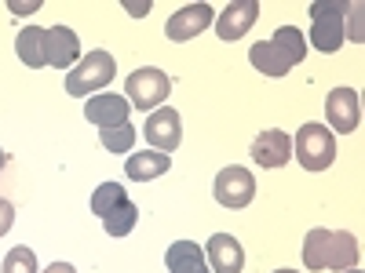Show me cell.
<instances>
[{"label":"cell","instance_id":"obj_26","mask_svg":"<svg viewBox=\"0 0 365 273\" xmlns=\"http://www.w3.org/2000/svg\"><path fill=\"white\" fill-rule=\"evenodd\" d=\"M8 164V154H4V149H0V168H4Z\"/></svg>","mask_w":365,"mask_h":273},{"label":"cell","instance_id":"obj_21","mask_svg":"<svg viewBox=\"0 0 365 273\" xmlns=\"http://www.w3.org/2000/svg\"><path fill=\"white\" fill-rule=\"evenodd\" d=\"M270 41L278 44V48H282V51L292 58L296 66L303 63V55H307V37H303L296 26H278V29H274V37H270Z\"/></svg>","mask_w":365,"mask_h":273},{"label":"cell","instance_id":"obj_22","mask_svg":"<svg viewBox=\"0 0 365 273\" xmlns=\"http://www.w3.org/2000/svg\"><path fill=\"white\" fill-rule=\"evenodd\" d=\"M125 200H128L125 186H117V182H103V186L91 193V211H96L99 219H106L110 211H113L117 204H125Z\"/></svg>","mask_w":365,"mask_h":273},{"label":"cell","instance_id":"obj_4","mask_svg":"<svg viewBox=\"0 0 365 273\" xmlns=\"http://www.w3.org/2000/svg\"><path fill=\"white\" fill-rule=\"evenodd\" d=\"M344 11H351V4H332V0H318L311 4V18H314V29H311V44L325 55L340 51L347 33H344Z\"/></svg>","mask_w":365,"mask_h":273},{"label":"cell","instance_id":"obj_14","mask_svg":"<svg viewBox=\"0 0 365 273\" xmlns=\"http://www.w3.org/2000/svg\"><path fill=\"white\" fill-rule=\"evenodd\" d=\"M358 237L351 230H329V248H325V269H354L358 266Z\"/></svg>","mask_w":365,"mask_h":273},{"label":"cell","instance_id":"obj_25","mask_svg":"<svg viewBox=\"0 0 365 273\" xmlns=\"http://www.w3.org/2000/svg\"><path fill=\"white\" fill-rule=\"evenodd\" d=\"M44 273H77V269H73L70 262H51V266H48Z\"/></svg>","mask_w":365,"mask_h":273},{"label":"cell","instance_id":"obj_20","mask_svg":"<svg viewBox=\"0 0 365 273\" xmlns=\"http://www.w3.org/2000/svg\"><path fill=\"white\" fill-rule=\"evenodd\" d=\"M135 223H139V208L132 204V200H125V204H117L110 215L103 219V226H106V233L110 237H125V233H132L135 230Z\"/></svg>","mask_w":365,"mask_h":273},{"label":"cell","instance_id":"obj_6","mask_svg":"<svg viewBox=\"0 0 365 273\" xmlns=\"http://www.w3.org/2000/svg\"><path fill=\"white\" fill-rule=\"evenodd\" d=\"M252 164L259 168H282L292 161V135L282 132V128H263L256 139H252V149H249Z\"/></svg>","mask_w":365,"mask_h":273},{"label":"cell","instance_id":"obj_11","mask_svg":"<svg viewBox=\"0 0 365 273\" xmlns=\"http://www.w3.org/2000/svg\"><path fill=\"white\" fill-rule=\"evenodd\" d=\"M128 113H132V102L125 95H110V91H99V95H91L84 102V117H88V124H96V128L125 124Z\"/></svg>","mask_w":365,"mask_h":273},{"label":"cell","instance_id":"obj_16","mask_svg":"<svg viewBox=\"0 0 365 273\" xmlns=\"http://www.w3.org/2000/svg\"><path fill=\"white\" fill-rule=\"evenodd\" d=\"M249 63L263 73V77H285L296 63L292 58L274 44V41H259V44H252V51H249Z\"/></svg>","mask_w":365,"mask_h":273},{"label":"cell","instance_id":"obj_9","mask_svg":"<svg viewBox=\"0 0 365 273\" xmlns=\"http://www.w3.org/2000/svg\"><path fill=\"white\" fill-rule=\"evenodd\" d=\"M146 142L154 149H161V154H172L182 142V117L172 106H158L146 117Z\"/></svg>","mask_w":365,"mask_h":273},{"label":"cell","instance_id":"obj_3","mask_svg":"<svg viewBox=\"0 0 365 273\" xmlns=\"http://www.w3.org/2000/svg\"><path fill=\"white\" fill-rule=\"evenodd\" d=\"M168 91H172V80H168V73L165 70H158V66H143V70H135V73H128V80H125V99L135 106V109H150L154 113L165 99H168Z\"/></svg>","mask_w":365,"mask_h":273},{"label":"cell","instance_id":"obj_17","mask_svg":"<svg viewBox=\"0 0 365 273\" xmlns=\"http://www.w3.org/2000/svg\"><path fill=\"white\" fill-rule=\"evenodd\" d=\"M168 168H172V157L161 154V149H139V154H132L128 164H125V171H128L132 182H150V178L165 175Z\"/></svg>","mask_w":365,"mask_h":273},{"label":"cell","instance_id":"obj_10","mask_svg":"<svg viewBox=\"0 0 365 273\" xmlns=\"http://www.w3.org/2000/svg\"><path fill=\"white\" fill-rule=\"evenodd\" d=\"M259 18V0H230L216 18V33L220 41H241L252 29V22Z\"/></svg>","mask_w":365,"mask_h":273},{"label":"cell","instance_id":"obj_1","mask_svg":"<svg viewBox=\"0 0 365 273\" xmlns=\"http://www.w3.org/2000/svg\"><path fill=\"white\" fill-rule=\"evenodd\" d=\"M113 77H117V63H113V55H110V51H103V48H96V51H88V55L81 58V63L66 73V91H70V95L88 99V95H96V91H103Z\"/></svg>","mask_w":365,"mask_h":273},{"label":"cell","instance_id":"obj_5","mask_svg":"<svg viewBox=\"0 0 365 273\" xmlns=\"http://www.w3.org/2000/svg\"><path fill=\"white\" fill-rule=\"evenodd\" d=\"M252 197H256V178H252L249 168L230 164V168H223V171L216 175V200H220L223 208H230V211L249 208Z\"/></svg>","mask_w":365,"mask_h":273},{"label":"cell","instance_id":"obj_7","mask_svg":"<svg viewBox=\"0 0 365 273\" xmlns=\"http://www.w3.org/2000/svg\"><path fill=\"white\" fill-rule=\"evenodd\" d=\"M81 63V41L70 26H51L44 29V66L55 70H73Z\"/></svg>","mask_w":365,"mask_h":273},{"label":"cell","instance_id":"obj_19","mask_svg":"<svg viewBox=\"0 0 365 273\" xmlns=\"http://www.w3.org/2000/svg\"><path fill=\"white\" fill-rule=\"evenodd\" d=\"M99 139H103V146L110 149V154H132V146L139 139V128L125 120V124H113V128H99Z\"/></svg>","mask_w":365,"mask_h":273},{"label":"cell","instance_id":"obj_2","mask_svg":"<svg viewBox=\"0 0 365 273\" xmlns=\"http://www.w3.org/2000/svg\"><path fill=\"white\" fill-rule=\"evenodd\" d=\"M292 154L307 171H325L336 161V139H332V132L322 128V124H303L292 139Z\"/></svg>","mask_w":365,"mask_h":273},{"label":"cell","instance_id":"obj_12","mask_svg":"<svg viewBox=\"0 0 365 273\" xmlns=\"http://www.w3.org/2000/svg\"><path fill=\"white\" fill-rule=\"evenodd\" d=\"M208 26H212V8L208 4H187L165 22V33H168V41L182 44V41H194L197 33H205Z\"/></svg>","mask_w":365,"mask_h":273},{"label":"cell","instance_id":"obj_27","mask_svg":"<svg viewBox=\"0 0 365 273\" xmlns=\"http://www.w3.org/2000/svg\"><path fill=\"white\" fill-rule=\"evenodd\" d=\"M274 273H296V269H274Z\"/></svg>","mask_w":365,"mask_h":273},{"label":"cell","instance_id":"obj_8","mask_svg":"<svg viewBox=\"0 0 365 273\" xmlns=\"http://www.w3.org/2000/svg\"><path fill=\"white\" fill-rule=\"evenodd\" d=\"M325 120H329V128H336L344 135L358 132V120H361L358 91L354 87H332L325 99Z\"/></svg>","mask_w":365,"mask_h":273},{"label":"cell","instance_id":"obj_15","mask_svg":"<svg viewBox=\"0 0 365 273\" xmlns=\"http://www.w3.org/2000/svg\"><path fill=\"white\" fill-rule=\"evenodd\" d=\"M165 262H168V273H208L205 248L194 245V240H175L165 252Z\"/></svg>","mask_w":365,"mask_h":273},{"label":"cell","instance_id":"obj_18","mask_svg":"<svg viewBox=\"0 0 365 273\" xmlns=\"http://www.w3.org/2000/svg\"><path fill=\"white\" fill-rule=\"evenodd\" d=\"M15 51H19V58L29 70H41L44 66V29L41 26H26L19 33V41H15Z\"/></svg>","mask_w":365,"mask_h":273},{"label":"cell","instance_id":"obj_24","mask_svg":"<svg viewBox=\"0 0 365 273\" xmlns=\"http://www.w3.org/2000/svg\"><path fill=\"white\" fill-rule=\"evenodd\" d=\"M11 223H15V208H11V200L0 197V237L11 230Z\"/></svg>","mask_w":365,"mask_h":273},{"label":"cell","instance_id":"obj_13","mask_svg":"<svg viewBox=\"0 0 365 273\" xmlns=\"http://www.w3.org/2000/svg\"><path fill=\"white\" fill-rule=\"evenodd\" d=\"M205 259H208L212 273H241V269H245V252H241V240L234 233L208 237Z\"/></svg>","mask_w":365,"mask_h":273},{"label":"cell","instance_id":"obj_23","mask_svg":"<svg viewBox=\"0 0 365 273\" xmlns=\"http://www.w3.org/2000/svg\"><path fill=\"white\" fill-rule=\"evenodd\" d=\"M4 273H41V269H37V255L29 252L26 245L11 248V252L4 255Z\"/></svg>","mask_w":365,"mask_h":273},{"label":"cell","instance_id":"obj_28","mask_svg":"<svg viewBox=\"0 0 365 273\" xmlns=\"http://www.w3.org/2000/svg\"><path fill=\"white\" fill-rule=\"evenodd\" d=\"M344 273H358V266H354V269H344Z\"/></svg>","mask_w":365,"mask_h":273}]
</instances>
